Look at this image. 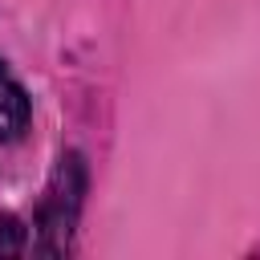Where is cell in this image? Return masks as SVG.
<instances>
[{"mask_svg":"<svg viewBox=\"0 0 260 260\" xmlns=\"http://www.w3.org/2000/svg\"><path fill=\"white\" fill-rule=\"evenodd\" d=\"M28 118H32V102H28L24 85L16 81V73L0 61V142L20 138Z\"/></svg>","mask_w":260,"mask_h":260,"instance_id":"7a4b0ae2","label":"cell"},{"mask_svg":"<svg viewBox=\"0 0 260 260\" xmlns=\"http://www.w3.org/2000/svg\"><path fill=\"white\" fill-rule=\"evenodd\" d=\"M28 248V232L16 215H0V256H20Z\"/></svg>","mask_w":260,"mask_h":260,"instance_id":"3957f363","label":"cell"},{"mask_svg":"<svg viewBox=\"0 0 260 260\" xmlns=\"http://www.w3.org/2000/svg\"><path fill=\"white\" fill-rule=\"evenodd\" d=\"M81 195H85V162L77 150H69L45 195H41V211H37V252L41 256H61L69 248V236H73V223H77V211H81Z\"/></svg>","mask_w":260,"mask_h":260,"instance_id":"6da1fadb","label":"cell"}]
</instances>
